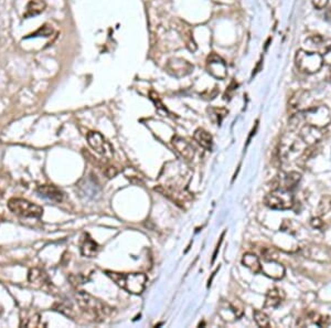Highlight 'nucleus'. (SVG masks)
I'll list each match as a JSON object with an SVG mask.
<instances>
[{
    "instance_id": "obj_1",
    "label": "nucleus",
    "mask_w": 331,
    "mask_h": 328,
    "mask_svg": "<svg viewBox=\"0 0 331 328\" xmlns=\"http://www.w3.org/2000/svg\"><path fill=\"white\" fill-rule=\"evenodd\" d=\"M308 147L298 134L295 135L290 133L285 135L280 144V158L282 163L290 164L292 161H298Z\"/></svg>"
},
{
    "instance_id": "obj_2",
    "label": "nucleus",
    "mask_w": 331,
    "mask_h": 328,
    "mask_svg": "<svg viewBox=\"0 0 331 328\" xmlns=\"http://www.w3.org/2000/svg\"><path fill=\"white\" fill-rule=\"evenodd\" d=\"M107 277L129 294L139 295L146 287L147 277L143 273H118L106 271Z\"/></svg>"
},
{
    "instance_id": "obj_3",
    "label": "nucleus",
    "mask_w": 331,
    "mask_h": 328,
    "mask_svg": "<svg viewBox=\"0 0 331 328\" xmlns=\"http://www.w3.org/2000/svg\"><path fill=\"white\" fill-rule=\"evenodd\" d=\"M76 302H78L81 310L89 314L96 322H102L105 317L112 313V308L106 304L83 291L76 294Z\"/></svg>"
},
{
    "instance_id": "obj_4",
    "label": "nucleus",
    "mask_w": 331,
    "mask_h": 328,
    "mask_svg": "<svg viewBox=\"0 0 331 328\" xmlns=\"http://www.w3.org/2000/svg\"><path fill=\"white\" fill-rule=\"evenodd\" d=\"M295 63L300 72L306 74H315L320 71L324 65L323 56L317 51L298 50L295 56Z\"/></svg>"
},
{
    "instance_id": "obj_5",
    "label": "nucleus",
    "mask_w": 331,
    "mask_h": 328,
    "mask_svg": "<svg viewBox=\"0 0 331 328\" xmlns=\"http://www.w3.org/2000/svg\"><path fill=\"white\" fill-rule=\"evenodd\" d=\"M303 118L306 124L324 130L331 123V112L329 107L324 104H316L305 109Z\"/></svg>"
},
{
    "instance_id": "obj_6",
    "label": "nucleus",
    "mask_w": 331,
    "mask_h": 328,
    "mask_svg": "<svg viewBox=\"0 0 331 328\" xmlns=\"http://www.w3.org/2000/svg\"><path fill=\"white\" fill-rule=\"evenodd\" d=\"M265 204L273 210H289L294 207V196L290 190L276 188L265 197Z\"/></svg>"
},
{
    "instance_id": "obj_7",
    "label": "nucleus",
    "mask_w": 331,
    "mask_h": 328,
    "mask_svg": "<svg viewBox=\"0 0 331 328\" xmlns=\"http://www.w3.org/2000/svg\"><path fill=\"white\" fill-rule=\"evenodd\" d=\"M8 208L14 215L22 218H40L43 215L42 207L22 198H11L8 201Z\"/></svg>"
},
{
    "instance_id": "obj_8",
    "label": "nucleus",
    "mask_w": 331,
    "mask_h": 328,
    "mask_svg": "<svg viewBox=\"0 0 331 328\" xmlns=\"http://www.w3.org/2000/svg\"><path fill=\"white\" fill-rule=\"evenodd\" d=\"M86 140H88L91 148L96 151L97 154L107 159L112 158L114 155V147L100 133L90 132L86 135Z\"/></svg>"
},
{
    "instance_id": "obj_9",
    "label": "nucleus",
    "mask_w": 331,
    "mask_h": 328,
    "mask_svg": "<svg viewBox=\"0 0 331 328\" xmlns=\"http://www.w3.org/2000/svg\"><path fill=\"white\" fill-rule=\"evenodd\" d=\"M166 70L176 78H182L192 72L193 65L182 58H172L167 62Z\"/></svg>"
},
{
    "instance_id": "obj_10",
    "label": "nucleus",
    "mask_w": 331,
    "mask_h": 328,
    "mask_svg": "<svg viewBox=\"0 0 331 328\" xmlns=\"http://www.w3.org/2000/svg\"><path fill=\"white\" fill-rule=\"evenodd\" d=\"M298 135L307 146H314L324 137V130L306 124L300 128Z\"/></svg>"
},
{
    "instance_id": "obj_11",
    "label": "nucleus",
    "mask_w": 331,
    "mask_h": 328,
    "mask_svg": "<svg viewBox=\"0 0 331 328\" xmlns=\"http://www.w3.org/2000/svg\"><path fill=\"white\" fill-rule=\"evenodd\" d=\"M207 69L208 72L215 79L224 80L228 77L227 64H225L224 61L217 54H212L211 56H209Z\"/></svg>"
},
{
    "instance_id": "obj_12",
    "label": "nucleus",
    "mask_w": 331,
    "mask_h": 328,
    "mask_svg": "<svg viewBox=\"0 0 331 328\" xmlns=\"http://www.w3.org/2000/svg\"><path fill=\"white\" fill-rule=\"evenodd\" d=\"M309 97H310L309 93L307 91H303V90L297 91L289 99L288 105L290 111L294 112V114L304 112L305 109L308 108L310 105H313V104H310L308 102Z\"/></svg>"
},
{
    "instance_id": "obj_13",
    "label": "nucleus",
    "mask_w": 331,
    "mask_h": 328,
    "mask_svg": "<svg viewBox=\"0 0 331 328\" xmlns=\"http://www.w3.org/2000/svg\"><path fill=\"white\" fill-rule=\"evenodd\" d=\"M262 273L273 280H281L285 275V268L276 260L266 261L262 264Z\"/></svg>"
},
{
    "instance_id": "obj_14",
    "label": "nucleus",
    "mask_w": 331,
    "mask_h": 328,
    "mask_svg": "<svg viewBox=\"0 0 331 328\" xmlns=\"http://www.w3.org/2000/svg\"><path fill=\"white\" fill-rule=\"evenodd\" d=\"M172 145H174L175 149L184 157L186 160H191L194 157V148L189 141L181 139V137H174L172 139Z\"/></svg>"
},
{
    "instance_id": "obj_15",
    "label": "nucleus",
    "mask_w": 331,
    "mask_h": 328,
    "mask_svg": "<svg viewBox=\"0 0 331 328\" xmlns=\"http://www.w3.org/2000/svg\"><path fill=\"white\" fill-rule=\"evenodd\" d=\"M37 192L40 197L46 198L52 202H61L62 199H63V193H62L61 190L55 186H52V185H43V186H40L38 188Z\"/></svg>"
},
{
    "instance_id": "obj_16",
    "label": "nucleus",
    "mask_w": 331,
    "mask_h": 328,
    "mask_svg": "<svg viewBox=\"0 0 331 328\" xmlns=\"http://www.w3.org/2000/svg\"><path fill=\"white\" fill-rule=\"evenodd\" d=\"M285 299V293L283 289L274 287L267 292L264 303V308H277Z\"/></svg>"
},
{
    "instance_id": "obj_17",
    "label": "nucleus",
    "mask_w": 331,
    "mask_h": 328,
    "mask_svg": "<svg viewBox=\"0 0 331 328\" xmlns=\"http://www.w3.org/2000/svg\"><path fill=\"white\" fill-rule=\"evenodd\" d=\"M46 8H47V3L45 0H30V1H29L27 4L26 12L23 13V18L28 19V18L36 17L45 11Z\"/></svg>"
},
{
    "instance_id": "obj_18",
    "label": "nucleus",
    "mask_w": 331,
    "mask_h": 328,
    "mask_svg": "<svg viewBox=\"0 0 331 328\" xmlns=\"http://www.w3.org/2000/svg\"><path fill=\"white\" fill-rule=\"evenodd\" d=\"M193 139L201 147H202V148L207 150L212 149V144H213L212 136H211L209 132L203 130V128H198V130L194 132Z\"/></svg>"
},
{
    "instance_id": "obj_19",
    "label": "nucleus",
    "mask_w": 331,
    "mask_h": 328,
    "mask_svg": "<svg viewBox=\"0 0 331 328\" xmlns=\"http://www.w3.org/2000/svg\"><path fill=\"white\" fill-rule=\"evenodd\" d=\"M242 264L252 271L253 273H262V263L260 258L253 253H245L243 255Z\"/></svg>"
},
{
    "instance_id": "obj_20",
    "label": "nucleus",
    "mask_w": 331,
    "mask_h": 328,
    "mask_svg": "<svg viewBox=\"0 0 331 328\" xmlns=\"http://www.w3.org/2000/svg\"><path fill=\"white\" fill-rule=\"evenodd\" d=\"M99 246L90 235H86L83 241V244L81 246V252L86 258H94L98 253Z\"/></svg>"
},
{
    "instance_id": "obj_21",
    "label": "nucleus",
    "mask_w": 331,
    "mask_h": 328,
    "mask_svg": "<svg viewBox=\"0 0 331 328\" xmlns=\"http://www.w3.org/2000/svg\"><path fill=\"white\" fill-rule=\"evenodd\" d=\"M301 179V175L297 172H289L286 173L284 175V178H283V187L281 188H285L287 190H291L292 188H295Z\"/></svg>"
},
{
    "instance_id": "obj_22",
    "label": "nucleus",
    "mask_w": 331,
    "mask_h": 328,
    "mask_svg": "<svg viewBox=\"0 0 331 328\" xmlns=\"http://www.w3.org/2000/svg\"><path fill=\"white\" fill-rule=\"evenodd\" d=\"M253 316H254V321L256 322L257 326H260L262 328H270L271 327L270 317L267 316V314L265 312H263L261 310H254Z\"/></svg>"
},
{
    "instance_id": "obj_23",
    "label": "nucleus",
    "mask_w": 331,
    "mask_h": 328,
    "mask_svg": "<svg viewBox=\"0 0 331 328\" xmlns=\"http://www.w3.org/2000/svg\"><path fill=\"white\" fill-rule=\"evenodd\" d=\"M21 326L27 327H38L40 325V315L37 313H26V315L21 318Z\"/></svg>"
},
{
    "instance_id": "obj_24",
    "label": "nucleus",
    "mask_w": 331,
    "mask_h": 328,
    "mask_svg": "<svg viewBox=\"0 0 331 328\" xmlns=\"http://www.w3.org/2000/svg\"><path fill=\"white\" fill-rule=\"evenodd\" d=\"M29 281H30L32 284L35 283V284L43 285V284H46V282L47 281V277L42 270L35 269V270L30 271V274H29Z\"/></svg>"
},
{
    "instance_id": "obj_25",
    "label": "nucleus",
    "mask_w": 331,
    "mask_h": 328,
    "mask_svg": "<svg viewBox=\"0 0 331 328\" xmlns=\"http://www.w3.org/2000/svg\"><path fill=\"white\" fill-rule=\"evenodd\" d=\"M330 210H331V196H329V194H326V196L321 198L319 201L318 208H317L318 216L321 217V216L327 215Z\"/></svg>"
},
{
    "instance_id": "obj_26",
    "label": "nucleus",
    "mask_w": 331,
    "mask_h": 328,
    "mask_svg": "<svg viewBox=\"0 0 331 328\" xmlns=\"http://www.w3.org/2000/svg\"><path fill=\"white\" fill-rule=\"evenodd\" d=\"M230 307H231V310L234 314L235 318H241L244 314V306L242 302L239 301V299H235L232 303H230Z\"/></svg>"
},
{
    "instance_id": "obj_27",
    "label": "nucleus",
    "mask_w": 331,
    "mask_h": 328,
    "mask_svg": "<svg viewBox=\"0 0 331 328\" xmlns=\"http://www.w3.org/2000/svg\"><path fill=\"white\" fill-rule=\"evenodd\" d=\"M52 33V28L49 27L47 25H45L40 27L36 32L31 33L30 36H28L27 38H32V37H50Z\"/></svg>"
},
{
    "instance_id": "obj_28",
    "label": "nucleus",
    "mask_w": 331,
    "mask_h": 328,
    "mask_svg": "<svg viewBox=\"0 0 331 328\" xmlns=\"http://www.w3.org/2000/svg\"><path fill=\"white\" fill-rule=\"evenodd\" d=\"M262 255L264 260L266 261H271V260H277V252L274 249L271 248H264L262 250Z\"/></svg>"
},
{
    "instance_id": "obj_29",
    "label": "nucleus",
    "mask_w": 331,
    "mask_h": 328,
    "mask_svg": "<svg viewBox=\"0 0 331 328\" xmlns=\"http://www.w3.org/2000/svg\"><path fill=\"white\" fill-rule=\"evenodd\" d=\"M310 223H311V226H313V228H315V229H319V230L323 229L325 226V222L321 220V218L319 216L311 219Z\"/></svg>"
},
{
    "instance_id": "obj_30",
    "label": "nucleus",
    "mask_w": 331,
    "mask_h": 328,
    "mask_svg": "<svg viewBox=\"0 0 331 328\" xmlns=\"http://www.w3.org/2000/svg\"><path fill=\"white\" fill-rule=\"evenodd\" d=\"M311 1H313V4H314V7L316 9H325L326 7L328 6V2H329V0H311Z\"/></svg>"
},
{
    "instance_id": "obj_31",
    "label": "nucleus",
    "mask_w": 331,
    "mask_h": 328,
    "mask_svg": "<svg viewBox=\"0 0 331 328\" xmlns=\"http://www.w3.org/2000/svg\"><path fill=\"white\" fill-rule=\"evenodd\" d=\"M327 17H328L329 20L331 21V10H329V11H328V13H327Z\"/></svg>"
}]
</instances>
